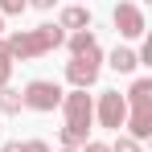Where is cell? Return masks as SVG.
Here are the masks:
<instances>
[{
    "label": "cell",
    "mask_w": 152,
    "mask_h": 152,
    "mask_svg": "<svg viewBox=\"0 0 152 152\" xmlns=\"http://www.w3.org/2000/svg\"><path fill=\"white\" fill-rule=\"evenodd\" d=\"M66 41V33L58 25H37V29H25V33H12L4 45H8V58H41V53H50V50H58Z\"/></svg>",
    "instance_id": "1"
},
{
    "label": "cell",
    "mask_w": 152,
    "mask_h": 152,
    "mask_svg": "<svg viewBox=\"0 0 152 152\" xmlns=\"http://www.w3.org/2000/svg\"><path fill=\"white\" fill-rule=\"evenodd\" d=\"M124 103H132V115L124 119L127 136L132 140H148L152 136V78H136Z\"/></svg>",
    "instance_id": "2"
},
{
    "label": "cell",
    "mask_w": 152,
    "mask_h": 152,
    "mask_svg": "<svg viewBox=\"0 0 152 152\" xmlns=\"http://www.w3.org/2000/svg\"><path fill=\"white\" fill-rule=\"evenodd\" d=\"M21 103L33 107V111H53V107L62 103V86H58V82H45V78H33L25 86V95H21Z\"/></svg>",
    "instance_id": "3"
},
{
    "label": "cell",
    "mask_w": 152,
    "mask_h": 152,
    "mask_svg": "<svg viewBox=\"0 0 152 152\" xmlns=\"http://www.w3.org/2000/svg\"><path fill=\"white\" fill-rule=\"evenodd\" d=\"M95 115H99L103 127L119 132V127H124V119H127V103H124V95H119V91H107V95L99 99V111H95Z\"/></svg>",
    "instance_id": "4"
},
{
    "label": "cell",
    "mask_w": 152,
    "mask_h": 152,
    "mask_svg": "<svg viewBox=\"0 0 152 152\" xmlns=\"http://www.w3.org/2000/svg\"><path fill=\"white\" fill-rule=\"evenodd\" d=\"M66 78H70L74 91L95 86L99 82V58H74V62H66Z\"/></svg>",
    "instance_id": "5"
},
{
    "label": "cell",
    "mask_w": 152,
    "mask_h": 152,
    "mask_svg": "<svg viewBox=\"0 0 152 152\" xmlns=\"http://www.w3.org/2000/svg\"><path fill=\"white\" fill-rule=\"evenodd\" d=\"M115 29H119V33H124V37H144V12H140V8H136V4H115Z\"/></svg>",
    "instance_id": "6"
},
{
    "label": "cell",
    "mask_w": 152,
    "mask_h": 152,
    "mask_svg": "<svg viewBox=\"0 0 152 152\" xmlns=\"http://www.w3.org/2000/svg\"><path fill=\"white\" fill-rule=\"evenodd\" d=\"M58 29L66 33V29H74V33H82V29H91V12L82 8V4H70L62 17H58Z\"/></svg>",
    "instance_id": "7"
},
{
    "label": "cell",
    "mask_w": 152,
    "mask_h": 152,
    "mask_svg": "<svg viewBox=\"0 0 152 152\" xmlns=\"http://www.w3.org/2000/svg\"><path fill=\"white\" fill-rule=\"evenodd\" d=\"M70 53H74V58H103V53H99V41H95V33H86V29L70 37Z\"/></svg>",
    "instance_id": "8"
},
{
    "label": "cell",
    "mask_w": 152,
    "mask_h": 152,
    "mask_svg": "<svg viewBox=\"0 0 152 152\" xmlns=\"http://www.w3.org/2000/svg\"><path fill=\"white\" fill-rule=\"evenodd\" d=\"M136 66H140V62H136V50H124V45H119V50L111 53V70H119V74H132Z\"/></svg>",
    "instance_id": "9"
},
{
    "label": "cell",
    "mask_w": 152,
    "mask_h": 152,
    "mask_svg": "<svg viewBox=\"0 0 152 152\" xmlns=\"http://www.w3.org/2000/svg\"><path fill=\"white\" fill-rule=\"evenodd\" d=\"M25 103H21V91H8V86H0V111L4 115H17Z\"/></svg>",
    "instance_id": "10"
},
{
    "label": "cell",
    "mask_w": 152,
    "mask_h": 152,
    "mask_svg": "<svg viewBox=\"0 0 152 152\" xmlns=\"http://www.w3.org/2000/svg\"><path fill=\"white\" fill-rule=\"evenodd\" d=\"M8 74H12V58H8V45L0 41V86H8Z\"/></svg>",
    "instance_id": "11"
},
{
    "label": "cell",
    "mask_w": 152,
    "mask_h": 152,
    "mask_svg": "<svg viewBox=\"0 0 152 152\" xmlns=\"http://www.w3.org/2000/svg\"><path fill=\"white\" fill-rule=\"evenodd\" d=\"M111 152H140V140H132V136H119L115 144H107Z\"/></svg>",
    "instance_id": "12"
},
{
    "label": "cell",
    "mask_w": 152,
    "mask_h": 152,
    "mask_svg": "<svg viewBox=\"0 0 152 152\" xmlns=\"http://www.w3.org/2000/svg\"><path fill=\"white\" fill-rule=\"evenodd\" d=\"M25 0H0V12H25Z\"/></svg>",
    "instance_id": "13"
},
{
    "label": "cell",
    "mask_w": 152,
    "mask_h": 152,
    "mask_svg": "<svg viewBox=\"0 0 152 152\" xmlns=\"http://www.w3.org/2000/svg\"><path fill=\"white\" fill-rule=\"evenodd\" d=\"M21 152H50V144L45 140H29V144H21Z\"/></svg>",
    "instance_id": "14"
},
{
    "label": "cell",
    "mask_w": 152,
    "mask_h": 152,
    "mask_svg": "<svg viewBox=\"0 0 152 152\" xmlns=\"http://www.w3.org/2000/svg\"><path fill=\"white\" fill-rule=\"evenodd\" d=\"M82 152H111V148H107V144H99V140H86V144H82Z\"/></svg>",
    "instance_id": "15"
},
{
    "label": "cell",
    "mask_w": 152,
    "mask_h": 152,
    "mask_svg": "<svg viewBox=\"0 0 152 152\" xmlns=\"http://www.w3.org/2000/svg\"><path fill=\"white\" fill-rule=\"evenodd\" d=\"M25 4H33V8H53V0H25Z\"/></svg>",
    "instance_id": "16"
},
{
    "label": "cell",
    "mask_w": 152,
    "mask_h": 152,
    "mask_svg": "<svg viewBox=\"0 0 152 152\" xmlns=\"http://www.w3.org/2000/svg\"><path fill=\"white\" fill-rule=\"evenodd\" d=\"M0 152H21V144H0Z\"/></svg>",
    "instance_id": "17"
},
{
    "label": "cell",
    "mask_w": 152,
    "mask_h": 152,
    "mask_svg": "<svg viewBox=\"0 0 152 152\" xmlns=\"http://www.w3.org/2000/svg\"><path fill=\"white\" fill-rule=\"evenodd\" d=\"M62 152H78V148H62Z\"/></svg>",
    "instance_id": "18"
},
{
    "label": "cell",
    "mask_w": 152,
    "mask_h": 152,
    "mask_svg": "<svg viewBox=\"0 0 152 152\" xmlns=\"http://www.w3.org/2000/svg\"><path fill=\"white\" fill-rule=\"evenodd\" d=\"M0 29H4V21H0Z\"/></svg>",
    "instance_id": "19"
}]
</instances>
